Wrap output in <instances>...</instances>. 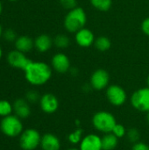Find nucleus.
I'll return each instance as SVG.
<instances>
[{
    "label": "nucleus",
    "mask_w": 149,
    "mask_h": 150,
    "mask_svg": "<svg viewBox=\"0 0 149 150\" xmlns=\"http://www.w3.org/2000/svg\"><path fill=\"white\" fill-rule=\"evenodd\" d=\"M25 80L33 86H41L52 77L53 69L44 62L32 61L24 70Z\"/></svg>",
    "instance_id": "nucleus-1"
},
{
    "label": "nucleus",
    "mask_w": 149,
    "mask_h": 150,
    "mask_svg": "<svg viewBox=\"0 0 149 150\" xmlns=\"http://www.w3.org/2000/svg\"><path fill=\"white\" fill-rule=\"evenodd\" d=\"M87 23V15L82 7H76L68 11L64 18L63 25L65 29L71 33H76L82 28L85 27Z\"/></svg>",
    "instance_id": "nucleus-2"
},
{
    "label": "nucleus",
    "mask_w": 149,
    "mask_h": 150,
    "mask_svg": "<svg viewBox=\"0 0 149 150\" xmlns=\"http://www.w3.org/2000/svg\"><path fill=\"white\" fill-rule=\"evenodd\" d=\"M91 123L97 132L105 134L112 132L117 124V120L112 112L107 111H99L92 116Z\"/></svg>",
    "instance_id": "nucleus-3"
},
{
    "label": "nucleus",
    "mask_w": 149,
    "mask_h": 150,
    "mask_svg": "<svg viewBox=\"0 0 149 150\" xmlns=\"http://www.w3.org/2000/svg\"><path fill=\"white\" fill-rule=\"evenodd\" d=\"M0 129L4 135L11 138L19 136L24 131L21 119L16 115L11 114L2 119L0 123Z\"/></svg>",
    "instance_id": "nucleus-4"
},
{
    "label": "nucleus",
    "mask_w": 149,
    "mask_h": 150,
    "mask_svg": "<svg viewBox=\"0 0 149 150\" xmlns=\"http://www.w3.org/2000/svg\"><path fill=\"white\" fill-rule=\"evenodd\" d=\"M41 135L34 128H27L19 135V146L23 150H35L40 146Z\"/></svg>",
    "instance_id": "nucleus-5"
},
{
    "label": "nucleus",
    "mask_w": 149,
    "mask_h": 150,
    "mask_svg": "<svg viewBox=\"0 0 149 150\" xmlns=\"http://www.w3.org/2000/svg\"><path fill=\"white\" fill-rule=\"evenodd\" d=\"M131 105L141 112H149V87H143L135 91L130 98Z\"/></svg>",
    "instance_id": "nucleus-6"
},
{
    "label": "nucleus",
    "mask_w": 149,
    "mask_h": 150,
    "mask_svg": "<svg viewBox=\"0 0 149 150\" xmlns=\"http://www.w3.org/2000/svg\"><path fill=\"white\" fill-rule=\"evenodd\" d=\"M105 97L108 102L113 106H122L127 100L126 91L118 84H111L105 89Z\"/></svg>",
    "instance_id": "nucleus-7"
},
{
    "label": "nucleus",
    "mask_w": 149,
    "mask_h": 150,
    "mask_svg": "<svg viewBox=\"0 0 149 150\" xmlns=\"http://www.w3.org/2000/svg\"><path fill=\"white\" fill-rule=\"evenodd\" d=\"M110 75L104 69H96L90 77V85L95 91L105 90L110 84Z\"/></svg>",
    "instance_id": "nucleus-8"
},
{
    "label": "nucleus",
    "mask_w": 149,
    "mask_h": 150,
    "mask_svg": "<svg viewBox=\"0 0 149 150\" xmlns=\"http://www.w3.org/2000/svg\"><path fill=\"white\" fill-rule=\"evenodd\" d=\"M6 59H7L8 64L11 67H12L14 69H19L23 71L32 62L30 59H28L25 56V54H24L17 49L9 52Z\"/></svg>",
    "instance_id": "nucleus-9"
},
{
    "label": "nucleus",
    "mask_w": 149,
    "mask_h": 150,
    "mask_svg": "<svg viewBox=\"0 0 149 150\" xmlns=\"http://www.w3.org/2000/svg\"><path fill=\"white\" fill-rule=\"evenodd\" d=\"M51 67L57 73H67L71 69L70 60L64 53H56L51 59Z\"/></svg>",
    "instance_id": "nucleus-10"
},
{
    "label": "nucleus",
    "mask_w": 149,
    "mask_h": 150,
    "mask_svg": "<svg viewBox=\"0 0 149 150\" xmlns=\"http://www.w3.org/2000/svg\"><path fill=\"white\" fill-rule=\"evenodd\" d=\"M41 111L47 114L54 113L59 108V100L53 93H45L39 101Z\"/></svg>",
    "instance_id": "nucleus-11"
},
{
    "label": "nucleus",
    "mask_w": 149,
    "mask_h": 150,
    "mask_svg": "<svg viewBox=\"0 0 149 150\" xmlns=\"http://www.w3.org/2000/svg\"><path fill=\"white\" fill-rule=\"evenodd\" d=\"M80 150H103L102 137L97 134H88L84 135L79 143Z\"/></svg>",
    "instance_id": "nucleus-12"
},
{
    "label": "nucleus",
    "mask_w": 149,
    "mask_h": 150,
    "mask_svg": "<svg viewBox=\"0 0 149 150\" xmlns=\"http://www.w3.org/2000/svg\"><path fill=\"white\" fill-rule=\"evenodd\" d=\"M95 40L94 33L86 27L82 28L75 33V41L81 47H89L94 45Z\"/></svg>",
    "instance_id": "nucleus-13"
},
{
    "label": "nucleus",
    "mask_w": 149,
    "mask_h": 150,
    "mask_svg": "<svg viewBox=\"0 0 149 150\" xmlns=\"http://www.w3.org/2000/svg\"><path fill=\"white\" fill-rule=\"evenodd\" d=\"M61 147L60 139L54 134H45L41 137L40 148L42 150H60Z\"/></svg>",
    "instance_id": "nucleus-14"
},
{
    "label": "nucleus",
    "mask_w": 149,
    "mask_h": 150,
    "mask_svg": "<svg viewBox=\"0 0 149 150\" xmlns=\"http://www.w3.org/2000/svg\"><path fill=\"white\" fill-rule=\"evenodd\" d=\"M13 112L19 119H27L31 115V107L25 98H18L13 103Z\"/></svg>",
    "instance_id": "nucleus-15"
},
{
    "label": "nucleus",
    "mask_w": 149,
    "mask_h": 150,
    "mask_svg": "<svg viewBox=\"0 0 149 150\" xmlns=\"http://www.w3.org/2000/svg\"><path fill=\"white\" fill-rule=\"evenodd\" d=\"M54 45V40L46 33L40 34L34 40V47L40 53H46Z\"/></svg>",
    "instance_id": "nucleus-16"
},
{
    "label": "nucleus",
    "mask_w": 149,
    "mask_h": 150,
    "mask_svg": "<svg viewBox=\"0 0 149 150\" xmlns=\"http://www.w3.org/2000/svg\"><path fill=\"white\" fill-rule=\"evenodd\" d=\"M14 45L15 49L24 54H26L32 51V49L34 47V40L27 35H21L17 38L16 41L14 42Z\"/></svg>",
    "instance_id": "nucleus-17"
},
{
    "label": "nucleus",
    "mask_w": 149,
    "mask_h": 150,
    "mask_svg": "<svg viewBox=\"0 0 149 150\" xmlns=\"http://www.w3.org/2000/svg\"><path fill=\"white\" fill-rule=\"evenodd\" d=\"M119 144V139L112 134H105L102 136V149L114 150Z\"/></svg>",
    "instance_id": "nucleus-18"
},
{
    "label": "nucleus",
    "mask_w": 149,
    "mask_h": 150,
    "mask_svg": "<svg viewBox=\"0 0 149 150\" xmlns=\"http://www.w3.org/2000/svg\"><path fill=\"white\" fill-rule=\"evenodd\" d=\"M94 46L99 52H106L111 48L112 41L106 36H99L95 40Z\"/></svg>",
    "instance_id": "nucleus-19"
},
{
    "label": "nucleus",
    "mask_w": 149,
    "mask_h": 150,
    "mask_svg": "<svg viewBox=\"0 0 149 150\" xmlns=\"http://www.w3.org/2000/svg\"><path fill=\"white\" fill-rule=\"evenodd\" d=\"M90 4L97 11H107L112 6V0H90Z\"/></svg>",
    "instance_id": "nucleus-20"
},
{
    "label": "nucleus",
    "mask_w": 149,
    "mask_h": 150,
    "mask_svg": "<svg viewBox=\"0 0 149 150\" xmlns=\"http://www.w3.org/2000/svg\"><path fill=\"white\" fill-rule=\"evenodd\" d=\"M53 40H54V45L58 48H61V49L67 48L70 44L69 38L67 35L62 34V33L57 34Z\"/></svg>",
    "instance_id": "nucleus-21"
},
{
    "label": "nucleus",
    "mask_w": 149,
    "mask_h": 150,
    "mask_svg": "<svg viewBox=\"0 0 149 150\" xmlns=\"http://www.w3.org/2000/svg\"><path fill=\"white\" fill-rule=\"evenodd\" d=\"M83 136V130L82 128H77L76 131L70 133L68 135V142L73 146L79 145Z\"/></svg>",
    "instance_id": "nucleus-22"
},
{
    "label": "nucleus",
    "mask_w": 149,
    "mask_h": 150,
    "mask_svg": "<svg viewBox=\"0 0 149 150\" xmlns=\"http://www.w3.org/2000/svg\"><path fill=\"white\" fill-rule=\"evenodd\" d=\"M13 112V105H11V102L8 100L3 99L0 100V116L1 117H6L11 114Z\"/></svg>",
    "instance_id": "nucleus-23"
},
{
    "label": "nucleus",
    "mask_w": 149,
    "mask_h": 150,
    "mask_svg": "<svg viewBox=\"0 0 149 150\" xmlns=\"http://www.w3.org/2000/svg\"><path fill=\"white\" fill-rule=\"evenodd\" d=\"M140 137H141V134L137 128L133 127V128H130L127 130L126 138L132 144H134V143L140 142Z\"/></svg>",
    "instance_id": "nucleus-24"
},
{
    "label": "nucleus",
    "mask_w": 149,
    "mask_h": 150,
    "mask_svg": "<svg viewBox=\"0 0 149 150\" xmlns=\"http://www.w3.org/2000/svg\"><path fill=\"white\" fill-rule=\"evenodd\" d=\"M118 139H122L124 137L126 136V133H127V130L126 128L122 125V124H119L117 123L116 126L114 127L112 132Z\"/></svg>",
    "instance_id": "nucleus-25"
},
{
    "label": "nucleus",
    "mask_w": 149,
    "mask_h": 150,
    "mask_svg": "<svg viewBox=\"0 0 149 150\" xmlns=\"http://www.w3.org/2000/svg\"><path fill=\"white\" fill-rule=\"evenodd\" d=\"M40 97L41 96H40L38 91H36L35 90H30L25 94V99L29 104L30 103L31 104H35V103L39 102L40 99Z\"/></svg>",
    "instance_id": "nucleus-26"
},
{
    "label": "nucleus",
    "mask_w": 149,
    "mask_h": 150,
    "mask_svg": "<svg viewBox=\"0 0 149 150\" xmlns=\"http://www.w3.org/2000/svg\"><path fill=\"white\" fill-rule=\"evenodd\" d=\"M3 37H4V39L7 42H15L16 40H17V38H18V35H17L16 32L13 29L8 28L5 31H4Z\"/></svg>",
    "instance_id": "nucleus-27"
},
{
    "label": "nucleus",
    "mask_w": 149,
    "mask_h": 150,
    "mask_svg": "<svg viewBox=\"0 0 149 150\" xmlns=\"http://www.w3.org/2000/svg\"><path fill=\"white\" fill-rule=\"evenodd\" d=\"M60 4L68 11L77 7V0H60Z\"/></svg>",
    "instance_id": "nucleus-28"
},
{
    "label": "nucleus",
    "mask_w": 149,
    "mask_h": 150,
    "mask_svg": "<svg viewBox=\"0 0 149 150\" xmlns=\"http://www.w3.org/2000/svg\"><path fill=\"white\" fill-rule=\"evenodd\" d=\"M132 150H149V146L147 143L140 141V142L133 144Z\"/></svg>",
    "instance_id": "nucleus-29"
},
{
    "label": "nucleus",
    "mask_w": 149,
    "mask_h": 150,
    "mask_svg": "<svg viewBox=\"0 0 149 150\" xmlns=\"http://www.w3.org/2000/svg\"><path fill=\"white\" fill-rule=\"evenodd\" d=\"M141 31H142V33L144 34H146L147 36L149 37V17L146 18L142 21L141 25Z\"/></svg>",
    "instance_id": "nucleus-30"
},
{
    "label": "nucleus",
    "mask_w": 149,
    "mask_h": 150,
    "mask_svg": "<svg viewBox=\"0 0 149 150\" xmlns=\"http://www.w3.org/2000/svg\"><path fill=\"white\" fill-rule=\"evenodd\" d=\"M3 33H4V31H3V27H2V25H1V24H0V38L3 36Z\"/></svg>",
    "instance_id": "nucleus-31"
},
{
    "label": "nucleus",
    "mask_w": 149,
    "mask_h": 150,
    "mask_svg": "<svg viewBox=\"0 0 149 150\" xmlns=\"http://www.w3.org/2000/svg\"><path fill=\"white\" fill-rule=\"evenodd\" d=\"M2 11H3V4H2V2L0 0V15H1Z\"/></svg>",
    "instance_id": "nucleus-32"
},
{
    "label": "nucleus",
    "mask_w": 149,
    "mask_h": 150,
    "mask_svg": "<svg viewBox=\"0 0 149 150\" xmlns=\"http://www.w3.org/2000/svg\"><path fill=\"white\" fill-rule=\"evenodd\" d=\"M67 150H80V149H79V148H76V147H73V148H69V149H68Z\"/></svg>",
    "instance_id": "nucleus-33"
},
{
    "label": "nucleus",
    "mask_w": 149,
    "mask_h": 150,
    "mask_svg": "<svg viewBox=\"0 0 149 150\" xmlns=\"http://www.w3.org/2000/svg\"><path fill=\"white\" fill-rule=\"evenodd\" d=\"M2 56H3V50H2V47H0V60L2 58Z\"/></svg>",
    "instance_id": "nucleus-34"
},
{
    "label": "nucleus",
    "mask_w": 149,
    "mask_h": 150,
    "mask_svg": "<svg viewBox=\"0 0 149 150\" xmlns=\"http://www.w3.org/2000/svg\"><path fill=\"white\" fill-rule=\"evenodd\" d=\"M147 84H148V87H149V75L148 78H147Z\"/></svg>",
    "instance_id": "nucleus-35"
},
{
    "label": "nucleus",
    "mask_w": 149,
    "mask_h": 150,
    "mask_svg": "<svg viewBox=\"0 0 149 150\" xmlns=\"http://www.w3.org/2000/svg\"><path fill=\"white\" fill-rule=\"evenodd\" d=\"M147 120H148V122L149 123V112H147Z\"/></svg>",
    "instance_id": "nucleus-36"
},
{
    "label": "nucleus",
    "mask_w": 149,
    "mask_h": 150,
    "mask_svg": "<svg viewBox=\"0 0 149 150\" xmlns=\"http://www.w3.org/2000/svg\"><path fill=\"white\" fill-rule=\"evenodd\" d=\"M7 1H9V2H17L18 0H7Z\"/></svg>",
    "instance_id": "nucleus-37"
}]
</instances>
